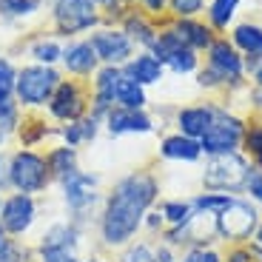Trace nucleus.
<instances>
[{
	"mask_svg": "<svg viewBox=\"0 0 262 262\" xmlns=\"http://www.w3.org/2000/svg\"><path fill=\"white\" fill-rule=\"evenodd\" d=\"M160 200V183L151 171H131L108 188L94 220L97 239L105 251H123L143 231L145 211Z\"/></svg>",
	"mask_w": 262,
	"mask_h": 262,
	"instance_id": "1",
	"label": "nucleus"
},
{
	"mask_svg": "<svg viewBox=\"0 0 262 262\" xmlns=\"http://www.w3.org/2000/svg\"><path fill=\"white\" fill-rule=\"evenodd\" d=\"M60 188V200H63L66 205V220H72V223L83 225L85 231H89V225H92V220H97L94 216V211L103 205V194H100V174H94V171H72L69 177H63L57 183Z\"/></svg>",
	"mask_w": 262,
	"mask_h": 262,
	"instance_id": "2",
	"label": "nucleus"
},
{
	"mask_svg": "<svg viewBox=\"0 0 262 262\" xmlns=\"http://www.w3.org/2000/svg\"><path fill=\"white\" fill-rule=\"evenodd\" d=\"M6 180H9V191L32 194V196L46 194L54 185L52 174H49V165H46V157L37 148H12L9 151Z\"/></svg>",
	"mask_w": 262,
	"mask_h": 262,
	"instance_id": "3",
	"label": "nucleus"
},
{
	"mask_svg": "<svg viewBox=\"0 0 262 262\" xmlns=\"http://www.w3.org/2000/svg\"><path fill=\"white\" fill-rule=\"evenodd\" d=\"M60 80H63V72L57 66L23 63L17 69V80H14V100L23 112H46Z\"/></svg>",
	"mask_w": 262,
	"mask_h": 262,
	"instance_id": "4",
	"label": "nucleus"
},
{
	"mask_svg": "<svg viewBox=\"0 0 262 262\" xmlns=\"http://www.w3.org/2000/svg\"><path fill=\"white\" fill-rule=\"evenodd\" d=\"M89 112H92V85H89V80H77V77L60 80V85L54 89L52 100L46 105V117L54 125L83 120Z\"/></svg>",
	"mask_w": 262,
	"mask_h": 262,
	"instance_id": "5",
	"label": "nucleus"
},
{
	"mask_svg": "<svg viewBox=\"0 0 262 262\" xmlns=\"http://www.w3.org/2000/svg\"><path fill=\"white\" fill-rule=\"evenodd\" d=\"M52 26L57 37L72 40L103 26V14L92 0H52Z\"/></svg>",
	"mask_w": 262,
	"mask_h": 262,
	"instance_id": "6",
	"label": "nucleus"
},
{
	"mask_svg": "<svg viewBox=\"0 0 262 262\" xmlns=\"http://www.w3.org/2000/svg\"><path fill=\"white\" fill-rule=\"evenodd\" d=\"M248 171H251V163L239 151L216 154V157H208V163H205L203 185L208 191H220V194H236V191H245Z\"/></svg>",
	"mask_w": 262,
	"mask_h": 262,
	"instance_id": "7",
	"label": "nucleus"
},
{
	"mask_svg": "<svg viewBox=\"0 0 262 262\" xmlns=\"http://www.w3.org/2000/svg\"><path fill=\"white\" fill-rule=\"evenodd\" d=\"M259 225V211L251 200L231 196V203L216 214V236L231 245L248 243Z\"/></svg>",
	"mask_w": 262,
	"mask_h": 262,
	"instance_id": "8",
	"label": "nucleus"
},
{
	"mask_svg": "<svg viewBox=\"0 0 262 262\" xmlns=\"http://www.w3.org/2000/svg\"><path fill=\"white\" fill-rule=\"evenodd\" d=\"M243 134H245L243 120L216 105L214 120H211V125L205 128V134L200 137V148H203V154H208V157L231 154V151H239V145H243Z\"/></svg>",
	"mask_w": 262,
	"mask_h": 262,
	"instance_id": "9",
	"label": "nucleus"
},
{
	"mask_svg": "<svg viewBox=\"0 0 262 262\" xmlns=\"http://www.w3.org/2000/svg\"><path fill=\"white\" fill-rule=\"evenodd\" d=\"M40 216V203L37 196L32 194H17V191H9L3 196V208H0V225L6 231V236H17V239H26L32 234V228L37 225Z\"/></svg>",
	"mask_w": 262,
	"mask_h": 262,
	"instance_id": "10",
	"label": "nucleus"
},
{
	"mask_svg": "<svg viewBox=\"0 0 262 262\" xmlns=\"http://www.w3.org/2000/svg\"><path fill=\"white\" fill-rule=\"evenodd\" d=\"M89 43H92L100 66H120V69H123V66L137 54V46L131 43L128 34L120 26H97L89 34Z\"/></svg>",
	"mask_w": 262,
	"mask_h": 262,
	"instance_id": "11",
	"label": "nucleus"
},
{
	"mask_svg": "<svg viewBox=\"0 0 262 262\" xmlns=\"http://www.w3.org/2000/svg\"><path fill=\"white\" fill-rule=\"evenodd\" d=\"M208 69L216 74V80L223 85H236L245 77V57L234 49V43L216 37L208 46Z\"/></svg>",
	"mask_w": 262,
	"mask_h": 262,
	"instance_id": "12",
	"label": "nucleus"
},
{
	"mask_svg": "<svg viewBox=\"0 0 262 262\" xmlns=\"http://www.w3.org/2000/svg\"><path fill=\"white\" fill-rule=\"evenodd\" d=\"M60 66L69 77H77V80H89L94 77V72L100 69V60L94 54L89 37H72V40H63V57H60Z\"/></svg>",
	"mask_w": 262,
	"mask_h": 262,
	"instance_id": "13",
	"label": "nucleus"
},
{
	"mask_svg": "<svg viewBox=\"0 0 262 262\" xmlns=\"http://www.w3.org/2000/svg\"><path fill=\"white\" fill-rule=\"evenodd\" d=\"M85 234H89V231H85L83 225L72 223V220H54L52 225H46V228L40 231L37 243H34V251H46V248H74V251H80Z\"/></svg>",
	"mask_w": 262,
	"mask_h": 262,
	"instance_id": "14",
	"label": "nucleus"
},
{
	"mask_svg": "<svg viewBox=\"0 0 262 262\" xmlns=\"http://www.w3.org/2000/svg\"><path fill=\"white\" fill-rule=\"evenodd\" d=\"M103 128L112 137H125V134H151L154 131V120L145 114V108L134 112V108H112L103 117Z\"/></svg>",
	"mask_w": 262,
	"mask_h": 262,
	"instance_id": "15",
	"label": "nucleus"
},
{
	"mask_svg": "<svg viewBox=\"0 0 262 262\" xmlns=\"http://www.w3.org/2000/svg\"><path fill=\"white\" fill-rule=\"evenodd\" d=\"M57 131L60 128H54V123L46 117V114H40V112H23L20 125H17V131H14V140L20 143L17 148H40L46 140L57 137Z\"/></svg>",
	"mask_w": 262,
	"mask_h": 262,
	"instance_id": "16",
	"label": "nucleus"
},
{
	"mask_svg": "<svg viewBox=\"0 0 262 262\" xmlns=\"http://www.w3.org/2000/svg\"><path fill=\"white\" fill-rule=\"evenodd\" d=\"M120 29H123L131 43L140 46L143 52H148V49L154 46V40H157V34H160V29L154 26V20L145 12H137V9H131V12L120 20Z\"/></svg>",
	"mask_w": 262,
	"mask_h": 262,
	"instance_id": "17",
	"label": "nucleus"
},
{
	"mask_svg": "<svg viewBox=\"0 0 262 262\" xmlns=\"http://www.w3.org/2000/svg\"><path fill=\"white\" fill-rule=\"evenodd\" d=\"M123 74H128V77L137 80L143 89H148V85H157L160 80H163L165 66L160 63V60L154 57L151 52H137L134 57L128 60V63L123 66Z\"/></svg>",
	"mask_w": 262,
	"mask_h": 262,
	"instance_id": "18",
	"label": "nucleus"
},
{
	"mask_svg": "<svg viewBox=\"0 0 262 262\" xmlns=\"http://www.w3.org/2000/svg\"><path fill=\"white\" fill-rule=\"evenodd\" d=\"M100 131H103V120L94 117V114H85L83 120H74V123L60 125L57 137L63 140L66 145H72V148H83V145L94 143V140L100 137Z\"/></svg>",
	"mask_w": 262,
	"mask_h": 262,
	"instance_id": "19",
	"label": "nucleus"
},
{
	"mask_svg": "<svg viewBox=\"0 0 262 262\" xmlns=\"http://www.w3.org/2000/svg\"><path fill=\"white\" fill-rule=\"evenodd\" d=\"M171 32L180 37V43L188 49H194V52H200V49H208L211 43H214V29L205 26V23H200L196 17H183V20H174L171 23Z\"/></svg>",
	"mask_w": 262,
	"mask_h": 262,
	"instance_id": "20",
	"label": "nucleus"
},
{
	"mask_svg": "<svg viewBox=\"0 0 262 262\" xmlns=\"http://www.w3.org/2000/svg\"><path fill=\"white\" fill-rule=\"evenodd\" d=\"M43 157H46V165H49V174H52L54 185L63 177H69L72 171L80 168V148H72V145H66V143L49 145L43 151Z\"/></svg>",
	"mask_w": 262,
	"mask_h": 262,
	"instance_id": "21",
	"label": "nucleus"
},
{
	"mask_svg": "<svg viewBox=\"0 0 262 262\" xmlns=\"http://www.w3.org/2000/svg\"><path fill=\"white\" fill-rule=\"evenodd\" d=\"M214 108L216 105H208V103L180 108L177 112V131L185 134V137H191V140H200L205 134V128L211 125V120H214Z\"/></svg>",
	"mask_w": 262,
	"mask_h": 262,
	"instance_id": "22",
	"label": "nucleus"
},
{
	"mask_svg": "<svg viewBox=\"0 0 262 262\" xmlns=\"http://www.w3.org/2000/svg\"><path fill=\"white\" fill-rule=\"evenodd\" d=\"M160 157L171 160V163H196L203 157V148H200V140H191L185 134H168L160 143Z\"/></svg>",
	"mask_w": 262,
	"mask_h": 262,
	"instance_id": "23",
	"label": "nucleus"
},
{
	"mask_svg": "<svg viewBox=\"0 0 262 262\" xmlns=\"http://www.w3.org/2000/svg\"><path fill=\"white\" fill-rule=\"evenodd\" d=\"M29 57H32V63H40V66H60L63 40L57 34H40L29 43Z\"/></svg>",
	"mask_w": 262,
	"mask_h": 262,
	"instance_id": "24",
	"label": "nucleus"
},
{
	"mask_svg": "<svg viewBox=\"0 0 262 262\" xmlns=\"http://www.w3.org/2000/svg\"><path fill=\"white\" fill-rule=\"evenodd\" d=\"M145 103H148L145 89L137 80H131L128 74H123L117 80V89H114V108H134V112H140V108H145Z\"/></svg>",
	"mask_w": 262,
	"mask_h": 262,
	"instance_id": "25",
	"label": "nucleus"
},
{
	"mask_svg": "<svg viewBox=\"0 0 262 262\" xmlns=\"http://www.w3.org/2000/svg\"><path fill=\"white\" fill-rule=\"evenodd\" d=\"M231 43L245 57H256V54H262V26H256V23H239V26H234Z\"/></svg>",
	"mask_w": 262,
	"mask_h": 262,
	"instance_id": "26",
	"label": "nucleus"
},
{
	"mask_svg": "<svg viewBox=\"0 0 262 262\" xmlns=\"http://www.w3.org/2000/svg\"><path fill=\"white\" fill-rule=\"evenodd\" d=\"M37 251L29 239H17V236H6L0 245V262H34Z\"/></svg>",
	"mask_w": 262,
	"mask_h": 262,
	"instance_id": "27",
	"label": "nucleus"
},
{
	"mask_svg": "<svg viewBox=\"0 0 262 262\" xmlns=\"http://www.w3.org/2000/svg\"><path fill=\"white\" fill-rule=\"evenodd\" d=\"M49 0H0V17L3 20H29Z\"/></svg>",
	"mask_w": 262,
	"mask_h": 262,
	"instance_id": "28",
	"label": "nucleus"
},
{
	"mask_svg": "<svg viewBox=\"0 0 262 262\" xmlns=\"http://www.w3.org/2000/svg\"><path fill=\"white\" fill-rule=\"evenodd\" d=\"M160 214H163L168 228H183L194 216V205H191V200H165L160 205Z\"/></svg>",
	"mask_w": 262,
	"mask_h": 262,
	"instance_id": "29",
	"label": "nucleus"
},
{
	"mask_svg": "<svg viewBox=\"0 0 262 262\" xmlns=\"http://www.w3.org/2000/svg\"><path fill=\"white\" fill-rule=\"evenodd\" d=\"M236 9H239V0H211L208 3V26L216 29V32H223L228 29V23L234 20Z\"/></svg>",
	"mask_w": 262,
	"mask_h": 262,
	"instance_id": "30",
	"label": "nucleus"
},
{
	"mask_svg": "<svg viewBox=\"0 0 262 262\" xmlns=\"http://www.w3.org/2000/svg\"><path fill=\"white\" fill-rule=\"evenodd\" d=\"M20 117H23V108L17 105L14 94L0 92V128L14 137V131H17V125H20Z\"/></svg>",
	"mask_w": 262,
	"mask_h": 262,
	"instance_id": "31",
	"label": "nucleus"
},
{
	"mask_svg": "<svg viewBox=\"0 0 262 262\" xmlns=\"http://www.w3.org/2000/svg\"><path fill=\"white\" fill-rule=\"evenodd\" d=\"M239 148L245 151V157H251L254 168L262 171V123H251L245 125V134H243V145Z\"/></svg>",
	"mask_w": 262,
	"mask_h": 262,
	"instance_id": "32",
	"label": "nucleus"
},
{
	"mask_svg": "<svg viewBox=\"0 0 262 262\" xmlns=\"http://www.w3.org/2000/svg\"><path fill=\"white\" fill-rule=\"evenodd\" d=\"M231 196L234 194H220V191H208V194H196L194 200H191V205H194V211H205V214H220V211L225 208V205L231 203Z\"/></svg>",
	"mask_w": 262,
	"mask_h": 262,
	"instance_id": "33",
	"label": "nucleus"
},
{
	"mask_svg": "<svg viewBox=\"0 0 262 262\" xmlns=\"http://www.w3.org/2000/svg\"><path fill=\"white\" fill-rule=\"evenodd\" d=\"M165 66H168V69H171L174 74H191V72H196V66H200V57H196L194 49L183 46V49H177V52L171 54Z\"/></svg>",
	"mask_w": 262,
	"mask_h": 262,
	"instance_id": "34",
	"label": "nucleus"
},
{
	"mask_svg": "<svg viewBox=\"0 0 262 262\" xmlns=\"http://www.w3.org/2000/svg\"><path fill=\"white\" fill-rule=\"evenodd\" d=\"M120 262H157V254H154V248H151L148 243H131L123 248V254H120Z\"/></svg>",
	"mask_w": 262,
	"mask_h": 262,
	"instance_id": "35",
	"label": "nucleus"
},
{
	"mask_svg": "<svg viewBox=\"0 0 262 262\" xmlns=\"http://www.w3.org/2000/svg\"><path fill=\"white\" fill-rule=\"evenodd\" d=\"M205 0H168V9L174 14V20H183V17H196L203 12Z\"/></svg>",
	"mask_w": 262,
	"mask_h": 262,
	"instance_id": "36",
	"label": "nucleus"
},
{
	"mask_svg": "<svg viewBox=\"0 0 262 262\" xmlns=\"http://www.w3.org/2000/svg\"><path fill=\"white\" fill-rule=\"evenodd\" d=\"M34 262H80V251H74V248H46V251H37V259Z\"/></svg>",
	"mask_w": 262,
	"mask_h": 262,
	"instance_id": "37",
	"label": "nucleus"
},
{
	"mask_svg": "<svg viewBox=\"0 0 262 262\" xmlns=\"http://www.w3.org/2000/svg\"><path fill=\"white\" fill-rule=\"evenodd\" d=\"M14 80H17V66L9 57H0V92L14 94Z\"/></svg>",
	"mask_w": 262,
	"mask_h": 262,
	"instance_id": "38",
	"label": "nucleus"
},
{
	"mask_svg": "<svg viewBox=\"0 0 262 262\" xmlns=\"http://www.w3.org/2000/svg\"><path fill=\"white\" fill-rule=\"evenodd\" d=\"M245 191H248L251 203H259L262 205V171L251 165L248 171V180H245Z\"/></svg>",
	"mask_w": 262,
	"mask_h": 262,
	"instance_id": "39",
	"label": "nucleus"
},
{
	"mask_svg": "<svg viewBox=\"0 0 262 262\" xmlns=\"http://www.w3.org/2000/svg\"><path fill=\"white\" fill-rule=\"evenodd\" d=\"M223 259H225V262H256V256H254V245H245V243L231 245L228 254H225Z\"/></svg>",
	"mask_w": 262,
	"mask_h": 262,
	"instance_id": "40",
	"label": "nucleus"
},
{
	"mask_svg": "<svg viewBox=\"0 0 262 262\" xmlns=\"http://www.w3.org/2000/svg\"><path fill=\"white\" fill-rule=\"evenodd\" d=\"M165 225V220H163V214H160V211H145V220H143V231H151V234H154V231H160Z\"/></svg>",
	"mask_w": 262,
	"mask_h": 262,
	"instance_id": "41",
	"label": "nucleus"
},
{
	"mask_svg": "<svg viewBox=\"0 0 262 262\" xmlns=\"http://www.w3.org/2000/svg\"><path fill=\"white\" fill-rule=\"evenodd\" d=\"M131 3H137V6L148 14H163L165 9H168V0H131Z\"/></svg>",
	"mask_w": 262,
	"mask_h": 262,
	"instance_id": "42",
	"label": "nucleus"
},
{
	"mask_svg": "<svg viewBox=\"0 0 262 262\" xmlns=\"http://www.w3.org/2000/svg\"><path fill=\"white\" fill-rule=\"evenodd\" d=\"M245 72H251L254 83L262 89V54H256V57H248V63H245Z\"/></svg>",
	"mask_w": 262,
	"mask_h": 262,
	"instance_id": "43",
	"label": "nucleus"
},
{
	"mask_svg": "<svg viewBox=\"0 0 262 262\" xmlns=\"http://www.w3.org/2000/svg\"><path fill=\"white\" fill-rule=\"evenodd\" d=\"M154 254H157V262H180V256L174 254V248H171V245H157V248H154Z\"/></svg>",
	"mask_w": 262,
	"mask_h": 262,
	"instance_id": "44",
	"label": "nucleus"
},
{
	"mask_svg": "<svg viewBox=\"0 0 262 262\" xmlns=\"http://www.w3.org/2000/svg\"><path fill=\"white\" fill-rule=\"evenodd\" d=\"M6 157H9V151H0V194H9V180H6Z\"/></svg>",
	"mask_w": 262,
	"mask_h": 262,
	"instance_id": "45",
	"label": "nucleus"
},
{
	"mask_svg": "<svg viewBox=\"0 0 262 262\" xmlns=\"http://www.w3.org/2000/svg\"><path fill=\"white\" fill-rule=\"evenodd\" d=\"M200 262H225V259L216 248H203L200 251Z\"/></svg>",
	"mask_w": 262,
	"mask_h": 262,
	"instance_id": "46",
	"label": "nucleus"
},
{
	"mask_svg": "<svg viewBox=\"0 0 262 262\" xmlns=\"http://www.w3.org/2000/svg\"><path fill=\"white\" fill-rule=\"evenodd\" d=\"M200 251L203 248H185V254L180 256V262H200Z\"/></svg>",
	"mask_w": 262,
	"mask_h": 262,
	"instance_id": "47",
	"label": "nucleus"
},
{
	"mask_svg": "<svg viewBox=\"0 0 262 262\" xmlns=\"http://www.w3.org/2000/svg\"><path fill=\"white\" fill-rule=\"evenodd\" d=\"M12 134H6V131H3V128H0V151H6L9 148V143H12Z\"/></svg>",
	"mask_w": 262,
	"mask_h": 262,
	"instance_id": "48",
	"label": "nucleus"
},
{
	"mask_svg": "<svg viewBox=\"0 0 262 262\" xmlns=\"http://www.w3.org/2000/svg\"><path fill=\"white\" fill-rule=\"evenodd\" d=\"M251 239H254V245H256V248H262V223L256 225V231H254V236H251Z\"/></svg>",
	"mask_w": 262,
	"mask_h": 262,
	"instance_id": "49",
	"label": "nucleus"
},
{
	"mask_svg": "<svg viewBox=\"0 0 262 262\" xmlns=\"http://www.w3.org/2000/svg\"><path fill=\"white\" fill-rule=\"evenodd\" d=\"M80 262H108L105 256H97V254H92V256H85V259H80Z\"/></svg>",
	"mask_w": 262,
	"mask_h": 262,
	"instance_id": "50",
	"label": "nucleus"
},
{
	"mask_svg": "<svg viewBox=\"0 0 262 262\" xmlns=\"http://www.w3.org/2000/svg\"><path fill=\"white\" fill-rule=\"evenodd\" d=\"M3 239H6V231H3V225H0V245H3Z\"/></svg>",
	"mask_w": 262,
	"mask_h": 262,
	"instance_id": "51",
	"label": "nucleus"
},
{
	"mask_svg": "<svg viewBox=\"0 0 262 262\" xmlns=\"http://www.w3.org/2000/svg\"><path fill=\"white\" fill-rule=\"evenodd\" d=\"M94 6H105V3H108V0H92Z\"/></svg>",
	"mask_w": 262,
	"mask_h": 262,
	"instance_id": "52",
	"label": "nucleus"
},
{
	"mask_svg": "<svg viewBox=\"0 0 262 262\" xmlns=\"http://www.w3.org/2000/svg\"><path fill=\"white\" fill-rule=\"evenodd\" d=\"M3 196H6V194H0V208H3Z\"/></svg>",
	"mask_w": 262,
	"mask_h": 262,
	"instance_id": "53",
	"label": "nucleus"
}]
</instances>
